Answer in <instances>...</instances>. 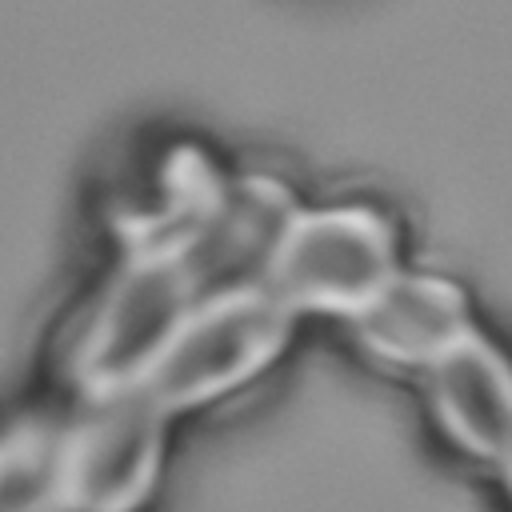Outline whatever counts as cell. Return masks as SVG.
<instances>
[{
    "instance_id": "1",
    "label": "cell",
    "mask_w": 512,
    "mask_h": 512,
    "mask_svg": "<svg viewBox=\"0 0 512 512\" xmlns=\"http://www.w3.org/2000/svg\"><path fill=\"white\" fill-rule=\"evenodd\" d=\"M196 304L200 292L176 260L100 256L44 352L56 400L136 388Z\"/></svg>"
},
{
    "instance_id": "2",
    "label": "cell",
    "mask_w": 512,
    "mask_h": 512,
    "mask_svg": "<svg viewBox=\"0 0 512 512\" xmlns=\"http://www.w3.org/2000/svg\"><path fill=\"white\" fill-rule=\"evenodd\" d=\"M240 164L188 128L144 132L100 172L92 232L100 256L176 260L208 236Z\"/></svg>"
},
{
    "instance_id": "3",
    "label": "cell",
    "mask_w": 512,
    "mask_h": 512,
    "mask_svg": "<svg viewBox=\"0 0 512 512\" xmlns=\"http://www.w3.org/2000/svg\"><path fill=\"white\" fill-rule=\"evenodd\" d=\"M404 268V228L392 208L360 192H340L296 204L268 256L260 288H268L300 324H348Z\"/></svg>"
},
{
    "instance_id": "4",
    "label": "cell",
    "mask_w": 512,
    "mask_h": 512,
    "mask_svg": "<svg viewBox=\"0 0 512 512\" xmlns=\"http://www.w3.org/2000/svg\"><path fill=\"white\" fill-rule=\"evenodd\" d=\"M300 320L260 284L204 296L136 384L168 420L216 412L264 384L296 340Z\"/></svg>"
},
{
    "instance_id": "5",
    "label": "cell",
    "mask_w": 512,
    "mask_h": 512,
    "mask_svg": "<svg viewBox=\"0 0 512 512\" xmlns=\"http://www.w3.org/2000/svg\"><path fill=\"white\" fill-rule=\"evenodd\" d=\"M168 420L140 388L48 408L52 512H148L164 488Z\"/></svg>"
},
{
    "instance_id": "6",
    "label": "cell",
    "mask_w": 512,
    "mask_h": 512,
    "mask_svg": "<svg viewBox=\"0 0 512 512\" xmlns=\"http://www.w3.org/2000/svg\"><path fill=\"white\" fill-rule=\"evenodd\" d=\"M416 384L448 452L468 464L512 468V356L500 340L476 328Z\"/></svg>"
},
{
    "instance_id": "7",
    "label": "cell",
    "mask_w": 512,
    "mask_h": 512,
    "mask_svg": "<svg viewBox=\"0 0 512 512\" xmlns=\"http://www.w3.org/2000/svg\"><path fill=\"white\" fill-rule=\"evenodd\" d=\"M340 328L368 364L420 380L480 324L472 316L464 284L444 272L408 264L376 300H368Z\"/></svg>"
},
{
    "instance_id": "8",
    "label": "cell",
    "mask_w": 512,
    "mask_h": 512,
    "mask_svg": "<svg viewBox=\"0 0 512 512\" xmlns=\"http://www.w3.org/2000/svg\"><path fill=\"white\" fill-rule=\"evenodd\" d=\"M4 472H8V444H4V428H0V504H4Z\"/></svg>"
}]
</instances>
